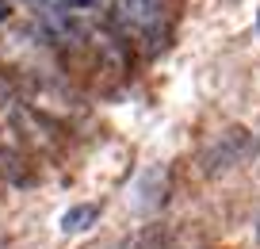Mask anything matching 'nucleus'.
<instances>
[{"label": "nucleus", "mask_w": 260, "mask_h": 249, "mask_svg": "<svg viewBox=\"0 0 260 249\" xmlns=\"http://www.w3.org/2000/svg\"><path fill=\"white\" fill-rule=\"evenodd\" d=\"M39 8H46V12H57V16H65V12H77L84 4V0H35Z\"/></svg>", "instance_id": "f03ea898"}, {"label": "nucleus", "mask_w": 260, "mask_h": 249, "mask_svg": "<svg viewBox=\"0 0 260 249\" xmlns=\"http://www.w3.org/2000/svg\"><path fill=\"white\" fill-rule=\"evenodd\" d=\"M96 215H100L96 203H77V207H69L61 215V230L65 234H81V230H88V226L96 223Z\"/></svg>", "instance_id": "f257e3e1"}, {"label": "nucleus", "mask_w": 260, "mask_h": 249, "mask_svg": "<svg viewBox=\"0 0 260 249\" xmlns=\"http://www.w3.org/2000/svg\"><path fill=\"white\" fill-rule=\"evenodd\" d=\"M8 12H12V4H8V0H0V23L8 19Z\"/></svg>", "instance_id": "7ed1b4c3"}]
</instances>
